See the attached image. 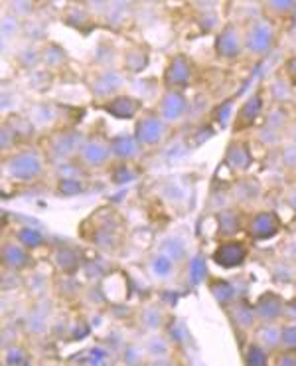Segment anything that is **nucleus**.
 I'll return each instance as SVG.
<instances>
[{
    "label": "nucleus",
    "instance_id": "nucleus-16",
    "mask_svg": "<svg viewBox=\"0 0 296 366\" xmlns=\"http://www.w3.org/2000/svg\"><path fill=\"white\" fill-rule=\"evenodd\" d=\"M283 76L288 81V86L296 87V56H290L283 64Z\"/></svg>",
    "mask_w": 296,
    "mask_h": 366
},
{
    "label": "nucleus",
    "instance_id": "nucleus-2",
    "mask_svg": "<svg viewBox=\"0 0 296 366\" xmlns=\"http://www.w3.org/2000/svg\"><path fill=\"white\" fill-rule=\"evenodd\" d=\"M215 54L221 59H237L245 52V42H243V28H239L235 22H227L220 34L215 36Z\"/></svg>",
    "mask_w": 296,
    "mask_h": 366
},
{
    "label": "nucleus",
    "instance_id": "nucleus-3",
    "mask_svg": "<svg viewBox=\"0 0 296 366\" xmlns=\"http://www.w3.org/2000/svg\"><path fill=\"white\" fill-rule=\"evenodd\" d=\"M191 77V59L184 54H178L170 59L168 68L164 72V84L168 87H184L188 86Z\"/></svg>",
    "mask_w": 296,
    "mask_h": 366
},
{
    "label": "nucleus",
    "instance_id": "nucleus-8",
    "mask_svg": "<svg viewBox=\"0 0 296 366\" xmlns=\"http://www.w3.org/2000/svg\"><path fill=\"white\" fill-rule=\"evenodd\" d=\"M261 109H263L261 93H255V96L249 97L247 101L243 103V107L239 109L237 121H235V131H245V129H249V127L253 125V123L257 121Z\"/></svg>",
    "mask_w": 296,
    "mask_h": 366
},
{
    "label": "nucleus",
    "instance_id": "nucleus-22",
    "mask_svg": "<svg viewBox=\"0 0 296 366\" xmlns=\"http://www.w3.org/2000/svg\"><path fill=\"white\" fill-rule=\"evenodd\" d=\"M290 133H292V139H295V143H296V123L292 125V129H290Z\"/></svg>",
    "mask_w": 296,
    "mask_h": 366
},
{
    "label": "nucleus",
    "instance_id": "nucleus-20",
    "mask_svg": "<svg viewBox=\"0 0 296 366\" xmlns=\"http://www.w3.org/2000/svg\"><path fill=\"white\" fill-rule=\"evenodd\" d=\"M20 236H24V238H28V240H24L28 246H38L40 244V236L38 234H34V231H30V230H24Z\"/></svg>",
    "mask_w": 296,
    "mask_h": 366
},
{
    "label": "nucleus",
    "instance_id": "nucleus-6",
    "mask_svg": "<svg viewBox=\"0 0 296 366\" xmlns=\"http://www.w3.org/2000/svg\"><path fill=\"white\" fill-rule=\"evenodd\" d=\"M278 230H280V220L273 212H259L249 226V231L255 240H268L277 236Z\"/></svg>",
    "mask_w": 296,
    "mask_h": 366
},
{
    "label": "nucleus",
    "instance_id": "nucleus-10",
    "mask_svg": "<svg viewBox=\"0 0 296 366\" xmlns=\"http://www.w3.org/2000/svg\"><path fill=\"white\" fill-rule=\"evenodd\" d=\"M227 163L235 168V171H247L251 166V153L243 143H233L227 151Z\"/></svg>",
    "mask_w": 296,
    "mask_h": 366
},
{
    "label": "nucleus",
    "instance_id": "nucleus-7",
    "mask_svg": "<svg viewBox=\"0 0 296 366\" xmlns=\"http://www.w3.org/2000/svg\"><path fill=\"white\" fill-rule=\"evenodd\" d=\"M261 8L271 22H283L296 14V0H261Z\"/></svg>",
    "mask_w": 296,
    "mask_h": 366
},
{
    "label": "nucleus",
    "instance_id": "nucleus-1",
    "mask_svg": "<svg viewBox=\"0 0 296 366\" xmlns=\"http://www.w3.org/2000/svg\"><path fill=\"white\" fill-rule=\"evenodd\" d=\"M243 42H245V54H249L251 58L268 56L277 42L275 22H271L265 16L249 20L247 26L243 28Z\"/></svg>",
    "mask_w": 296,
    "mask_h": 366
},
{
    "label": "nucleus",
    "instance_id": "nucleus-17",
    "mask_svg": "<svg viewBox=\"0 0 296 366\" xmlns=\"http://www.w3.org/2000/svg\"><path fill=\"white\" fill-rule=\"evenodd\" d=\"M283 163L288 168L296 171V143L285 145V149H283Z\"/></svg>",
    "mask_w": 296,
    "mask_h": 366
},
{
    "label": "nucleus",
    "instance_id": "nucleus-9",
    "mask_svg": "<svg viewBox=\"0 0 296 366\" xmlns=\"http://www.w3.org/2000/svg\"><path fill=\"white\" fill-rule=\"evenodd\" d=\"M257 341L259 345L265 347L267 350L283 347V328H278L275 323H265V325L259 327Z\"/></svg>",
    "mask_w": 296,
    "mask_h": 366
},
{
    "label": "nucleus",
    "instance_id": "nucleus-15",
    "mask_svg": "<svg viewBox=\"0 0 296 366\" xmlns=\"http://www.w3.org/2000/svg\"><path fill=\"white\" fill-rule=\"evenodd\" d=\"M221 230H223V234H227V236L235 234V231L239 230V218H237V216H235L233 212L223 214V216H221Z\"/></svg>",
    "mask_w": 296,
    "mask_h": 366
},
{
    "label": "nucleus",
    "instance_id": "nucleus-18",
    "mask_svg": "<svg viewBox=\"0 0 296 366\" xmlns=\"http://www.w3.org/2000/svg\"><path fill=\"white\" fill-rule=\"evenodd\" d=\"M283 347L296 350V325H288L283 328Z\"/></svg>",
    "mask_w": 296,
    "mask_h": 366
},
{
    "label": "nucleus",
    "instance_id": "nucleus-4",
    "mask_svg": "<svg viewBox=\"0 0 296 366\" xmlns=\"http://www.w3.org/2000/svg\"><path fill=\"white\" fill-rule=\"evenodd\" d=\"M213 260L218 261V265L221 268H239L243 261L247 260V248L239 241H225L223 246H220L215 253H213Z\"/></svg>",
    "mask_w": 296,
    "mask_h": 366
},
{
    "label": "nucleus",
    "instance_id": "nucleus-11",
    "mask_svg": "<svg viewBox=\"0 0 296 366\" xmlns=\"http://www.w3.org/2000/svg\"><path fill=\"white\" fill-rule=\"evenodd\" d=\"M233 317L239 323V327L249 328L255 325V319H257V313H255V307H251L245 301H237L235 307H233Z\"/></svg>",
    "mask_w": 296,
    "mask_h": 366
},
{
    "label": "nucleus",
    "instance_id": "nucleus-21",
    "mask_svg": "<svg viewBox=\"0 0 296 366\" xmlns=\"http://www.w3.org/2000/svg\"><path fill=\"white\" fill-rule=\"evenodd\" d=\"M285 315H288L292 321H296V299H292V301L288 303L287 309H285Z\"/></svg>",
    "mask_w": 296,
    "mask_h": 366
},
{
    "label": "nucleus",
    "instance_id": "nucleus-13",
    "mask_svg": "<svg viewBox=\"0 0 296 366\" xmlns=\"http://www.w3.org/2000/svg\"><path fill=\"white\" fill-rule=\"evenodd\" d=\"M247 365H267V348L261 347V345H251L247 350V357H245Z\"/></svg>",
    "mask_w": 296,
    "mask_h": 366
},
{
    "label": "nucleus",
    "instance_id": "nucleus-14",
    "mask_svg": "<svg viewBox=\"0 0 296 366\" xmlns=\"http://www.w3.org/2000/svg\"><path fill=\"white\" fill-rule=\"evenodd\" d=\"M211 291H213V295H215V299H218L220 303H227V301L233 299V287H231L227 281H213Z\"/></svg>",
    "mask_w": 296,
    "mask_h": 366
},
{
    "label": "nucleus",
    "instance_id": "nucleus-12",
    "mask_svg": "<svg viewBox=\"0 0 296 366\" xmlns=\"http://www.w3.org/2000/svg\"><path fill=\"white\" fill-rule=\"evenodd\" d=\"M184 111V99L176 91L168 93L162 101V113L166 117H178Z\"/></svg>",
    "mask_w": 296,
    "mask_h": 366
},
{
    "label": "nucleus",
    "instance_id": "nucleus-5",
    "mask_svg": "<svg viewBox=\"0 0 296 366\" xmlns=\"http://www.w3.org/2000/svg\"><path fill=\"white\" fill-rule=\"evenodd\" d=\"M285 309H287V303L278 297V295H275V293H265L257 301L255 313H257L259 321H263V323H275L278 317L285 315Z\"/></svg>",
    "mask_w": 296,
    "mask_h": 366
},
{
    "label": "nucleus",
    "instance_id": "nucleus-19",
    "mask_svg": "<svg viewBox=\"0 0 296 366\" xmlns=\"http://www.w3.org/2000/svg\"><path fill=\"white\" fill-rule=\"evenodd\" d=\"M275 362H277V365H295L296 366V350H292V348L283 350V353H280V355L277 357Z\"/></svg>",
    "mask_w": 296,
    "mask_h": 366
}]
</instances>
